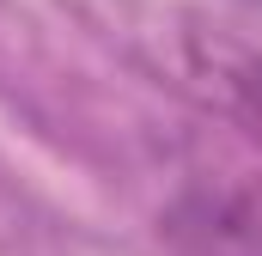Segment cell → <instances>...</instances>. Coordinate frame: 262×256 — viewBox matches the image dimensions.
<instances>
[{
	"label": "cell",
	"mask_w": 262,
	"mask_h": 256,
	"mask_svg": "<svg viewBox=\"0 0 262 256\" xmlns=\"http://www.w3.org/2000/svg\"><path fill=\"white\" fill-rule=\"evenodd\" d=\"M177 256H262V183L201 177L159 220Z\"/></svg>",
	"instance_id": "cell-1"
},
{
	"label": "cell",
	"mask_w": 262,
	"mask_h": 256,
	"mask_svg": "<svg viewBox=\"0 0 262 256\" xmlns=\"http://www.w3.org/2000/svg\"><path fill=\"white\" fill-rule=\"evenodd\" d=\"M177 55H183V86L213 116H226L232 128H244L262 146V43L189 25L177 37Z\"/></svg>",
	"instance_id": "cell-2"
}]
</instances>
